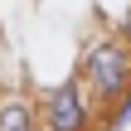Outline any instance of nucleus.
Returning <instances> with one entry per match:
<instances>
[{
  "instance_id": "nucleus-2",
  "label": "nucleus",
  "mask_w": 131,
  "mask_h": 131,
  "mask_svg": "<svg viewBox=\"0 0 131 131\" xmlns=\"http://www.w3.org/2000/svg\"><path fill=\"white\" fill-rule=\"evenodd\" d=\"M39 126L44 131H88L92 126V92L83 78H63L39 92Z\"/></svg>"
},
{
  "instance_id": "nucleus-3",
  "label": "nucleus",
  "mask_w": 131,
  "mask_h": 131,
  "mask_svg": "<svg viewBox=\"0 0 131 131\" xmlns=\"http://www.w3.org/2000/svg\"><path fill=\"white\" fill-rule=\"evenodd\" d=\"M0 131H44L39 126V107H34L29 97L10 92V97L0 102Z\"/></svg>"
},
{
  "instance_id": "nucleus-5",
  "label": "nucleus",
  "mask_w": 131,
  "mask_h": 131,
  "mask_svg": "<svg viewBox=\"0 0 131 131\" xmlns=\"http://www.w3.org/2000/svg\"><path fill=\"white\" fill-rule=\"evenodd\" d=\"M117 34H122V39L131 44V5H126V15H122V29H117Z\"/></svg>"
},
{
  "instance_id": "nucleus-4",
  "label": "nucleus",
  "mask_w": 131,
  "mask_h": 131,
  "mask_svg": "<svg viewBox=\"0 0 131 131\" xmlns=\"http://www.w3.org/2000/svg\"><path fill=\"white\" fill-rule=\"evenodd\" d=\"M122 126H131V88L107 107V122H102V131H122Z\"/></svg>"
},
{
  "instance_id": "nucleus-1",
  "label": "nucleus",
  "mask_w": 131,
  "mask_h": 131,
  "mask_svg": "<svg viewBox=\"0 0 131 131\" xmlns=\"http://www.w3.org/2000/svg\"><path fill=\"white\" fill-rule=\"evenodd\" d=\"M78 78H83V88L92 92L97 107H112L131 88V44L122 34L92 39V44L83 49V58H78Z\"/></svg>"
}]
</instances>
